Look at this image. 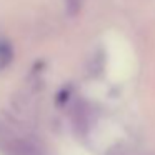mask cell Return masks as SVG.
<instances>
[{"label":"cell","instance_id":"cell-1","mask_svg":"<svg viewBox=\"0 0 155 155\" xmlns=\"http://www.w3.org/2000/svg\"><path fill=\"white\" fill-rule=\"evenodd\" d=\"M14 58V50L10 44L5 40H0V70H4Z\"/></svg>","mask_w":155,"mask_h":155},{"label":"cell","instance_id":"cell-2","mask_svg":"<svg viewBox=\"0 0 155 155\" xmlns=\"http://www.w3.org/2000/svg\"><path fill=\"white\" fill-rule=\"evenodd\" d=\"M82 5H84V0H65V8H67L68 15H72V17H75L80 12Z\"/></svg>","mask_w":155,"mask_h":155}]
</instances>
